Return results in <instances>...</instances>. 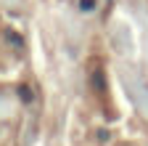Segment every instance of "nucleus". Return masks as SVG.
<instances>
[{
  "label": "nucleus",
  "instance_id": "nucleus-1",
  "mask_svg": "<svg viewBox=\"0 0 148 146\" xmlns=\"http://www.w3.org/2000/svg\"><path fill=\"white\" fill-rule=\"evenodd\" d=\"M79 8H82V11H92V8H95V3H92V0H82Z\"/></svg>",
  "mask_w": 148,
  "mask_h": 146
}]
</instances>
